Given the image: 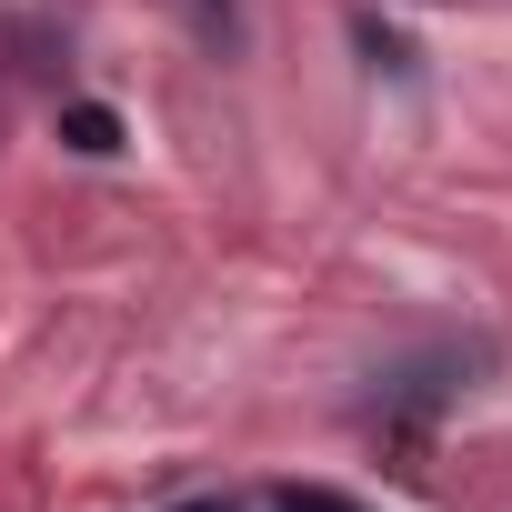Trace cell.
I'll list each match as a JSON object with an SVG mask.
<instances>
[{"mask_svg":"<svg viewBox=\"0 0 512 512\" xmlns=\"http://www.w3.org/2000/svg\"><path fill=\"white\" fill-rule=\"evenodd\" d=\"M61 131H71V151H121V121H111L101 101H71V111H61Z\"/></svg>","mask_w":512,"mask_h":512,"instance_id":"1","label":"cell"},{"mask_svg":"<svg viewBox=\"0 0 512 512\" xmlns=\"http://www.w3.org/2000/svg\"><path fill=\"white\" fill-rule=\"evenodd\" d=\"M272 512H362V502L332 492V482H292V492H272Z\"/></svg>","mask_w":512,"mask_h":512,"instance_id":"2","label":"cell"}]
</instances>
